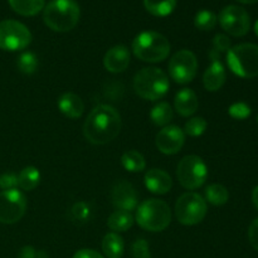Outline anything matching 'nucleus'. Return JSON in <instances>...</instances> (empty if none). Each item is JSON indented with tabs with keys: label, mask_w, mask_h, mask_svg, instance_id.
<instances>
[{
	"label": "nucleus",
	"mask_w": 258,
	"mask_h": 258,
	"mask_svg": "<svg viewBox=\"0 0 258 258\" xmlns=\"http://www.w3.org/2000/svg\"><path fill=\"white\" fill-rule=\"evenodd\" d=\"M121 130V116L110 105H98L91 111L83 125V134L88 143L105 145L111 143Z\"/></svg>",
	"instance_id": "1"
},
{
	"label": "nucleus",
	"mask_w": 258,
	"mask_h": 258,
	"mask_svg": "<svg viewBox=\"0 0 258 258\" xmlns=\"http://www.w3.org/2000/svg\"><path fill=\"white\" fill-rule=\"evenodd\" d=\"M80 5L75 0H52L43 12L45 25L54 32L72 30L80 20Z\"/></svg>",
	"instance_id": "2"
},
{
	"label": "nucleus",
	"mask_w": 258,
	"mask_h": 258,
	"mask_svg": "<svg viewBox=\"0 0 258 258\" xmlns=\"http://www.w3.org/2000/svg\"><path fill=\"white\" fill-rule=\"evenodd\" d=\"M134 90L136 95L148 101H156L168 93L170 83L164 71L156 67H146L139 71L134 77Z\"/></svg>",
	"instance_id": "3"
},
{
	"label": "nucleus",
	"mask_w": 258,
	"mask_h": 258,
	"mask_svg": "<svg viewBox=\"0 0 258 258\" xmlns=\"http://www.w3.org/2000/svg\"><path fill=\"white\" fill-rule=\"evenodd\" d=\"M135 57L143 62L159 63L166 59L170 53V43L163 34L153 30H146L135 37L133 42Z\"/></svg>",
	"instance_id": "4"
},
{
	"label": "nucleus",
	"mask_w": 258,
	"mask_h": 258,
	"mask_svg": "<svg viewBox=\"0 0 258 258\" xmlns=\"http://www.w3.org/2000/svg\"><path fill=\"white\" fill-rule=\"evenodd\" d=\"M135 221L143 229L149 232H161L171 222L170 207L160 199H148L136 208Z\"/></svg>",
	"instance_id": "5"
},
{
	"label": "nucleus",
	"mask_w": 258,
	"mask_h": 258,
	"mask_svg": "<svg viewBox=\"0 0 258 258\" xmlns=\"http://www.w3.org/2000/svg\"><path fill=\"white\" fill-rule=\"evenodd\" d=\"M227 63L234 75L242 78L258 76V45L243 43L231 48L227 53Z\"/></svg>",
	"instance_id": "6"
},
{
	"label": "nucleus",
	"mask_w": 258,
	"mask_h": 258,
	"mask_svg": "<svg viewBox=\"0 0 258 258\" xmlns=\"http://www.w3.org/2000/svg\"><path fill=\"white\" fill-rule=\"evenodd\" d=\"M207 202L201 194L188 191L178 198L175 203V217L184 226H196L207 216Z\"/></svg>",
	"instance_id": "7"
},
{
	"label": "nucleus",
	"mask_w": 258,
	"mask_h": 258,
	"mask_svg": "<svg viewBox=\"0 0 258 258\" xmlns=\"http://www.w3.org/2000/svg\"><path fill=\"white\" fill-rule=\"evenodd\" d=\"M208 169L203 159L198 155H186L179 161L176 168V178L183 188L196 190L207 180Z\"/></svg>",
	"instance_id": "8"
},
{
	"label": "nucleus",
	"mask_w": 258,
	"mask_h": 258,
	"mask_svg": "<svg viewBox=\"0 0 258 258\" xmlns=\"http://www.w3.org/2000/svg\"><path fill=\"white\" fill-rule=\"evenodd\" d=\"M32 42V33L17 20L0 22V49L15 52L27 48Z\"/></svg>",
	"instance_id": "9"
},
{
	"label": "nucleus",
	"mask_w": 258,
	"mask_h": 258,
	"mask_svg": "<svg viewBox=\"0 0 258 258\" xmlns=\"http://www.w3.org/2000/svg\"><path fill=\"white\" fill-rule=\"evenodd\" d=\"M198 72V59L189 49H181L171 57L169 62V75L179 85H186L196 78Z\"/></svg>",
	"instance_id": "10"
},
{
	"label": "nucleus",
	"mask_w": 258,
	"mask_h": 258,
	"mask_svg": "<svg viewBox=\"0 0 258 258\" xmlns=\"http://www.w3.org/2000/svg\"><path fill=\"white\" fill-rule=\"evenodd\" d=\"M27 211V199L18 189L0 193V223L13 224L19 222Z\"/></svg>",
	"instance_id": "11"
},
{
	"label": "nucleus",
	"mask_w": 258,
	"mask_h": 258,
	"mask_svg": "<svg viewBox=\"0 0 258 258\" xmlns=\"http://www.w3.org/2000/svg\"><path fill=\"white\" fill-rule=\"evenodd\" d=\"M218 19L221 27L233 37H243L251 28L248 13L238 5H228L222 9Z\"/></svg>",
	"instance_id": "12"
},
{
	"label": "nucleus",
	"mask_w": 258,
	"mask_h": 258,
	"mask_svg": "<svg viewBox=\"0 0 258 258\" xmlns=\"http://www.w3.org/2000/svg\"><path fill=\"white\" fill-rule=\"evenodd\" d=\"M185 143V134L179 126L168 125L161 128L155 139V145L165 155L178 154Z\"/></svg>",
	"instance_id": "13"
},
{
	"label": "nucleus",
	"mask_w": 258,
	"mask_h": 258,
	"mask_svg": "<svg viewBox=\"0 0 258 258\" xmlns=\"http://www.w3.org/2000/svg\"><path fill=\"white\" fill-rule=\"evenodd\" d=\"M111 201L117 211L130 212L138 208V193L127 181H118L111 191Z\"/></svg>",
	"instance_id": "14"
},
{
	"label": "nucleus",
	"mask_w": 258,
	"mask_h": 258,
	"mask_svg": "<svg viewBox=\"0 0 258 258\" xmlns=\"http://www.w3.org/2000/svg\"><path fill=\"white\" fill-rule=\"evenodd\" d=\"M130 50L126 45L118 44L110 48L103 57V66L111 73H121L130 64Z\"/></svg>",
	"instance_id": "15"
},
{
	"label": "nucleus",
	"mask_w": 258,
	"mask_h": 258,
	"mask_svg": "<svg viewBox=\"0 0 258 258\" xmlns=\"http://www.w3.org/2000/svg\"><path fill=\"white\" fill-rule=\"evenodd\" d=\"M144 181H145V186L151 193L159 194V196L169 193L173 186L171 176L161 169H150L146 171Z\"/></svg>",
	"instance_id": "16"
},
{
	"label": "nucleus",
	"mask_w": 258,
	"mask_h": 258,
	"mask_svg": "<svg viewBox=\"0 0 258 258\" xmlns=\"http://www.w3.org/2000/svg\"><path fill=\"white\" fill-rule=\"evenodd\" d=\"M175 111L183 117H189L194 115L199 107V100L196 92L190 88H183L175 95L174 100Z\"/></svg>",
	"instance_id": "17"
},
{
	"label": "nucleus",
	"mask_w": 258,
	"mask_h": 258,
	"mask_svg": "<svg viewBox=\"0 0 258 258\" xmlns=\"http://www.w3.org/2000/svg\"><path fill=\"white\" fill-rule=\"evenodd\" d=\"M226 82V70L221 60H212L203 75V85L209 92H217Z\"/></svg>",
	"instance_id": "18"
},
{
	"label": "nucleus",
	"mask_w": 258,
	"mask_h": 258,
	"mask_svg": "<svg viewBox=\"0 0 258 258\" xmlns=\"http://www.w3.org/2000/svg\"><path fill=\"white\" fill-rule=\"evenodd\" d=\"M58 108L68 118H80L85 111V103L76 93L66 92L58 100Z\"/></svg>",
	"instance_id": "19"
},
{
	"label": "nucleus",
	"mask_w": 258,
	"mask_h": 258,
	"mask_svg": "<svg viewBox=\"0 0 258 258\" xmlns=\"http://www.w3.org/2000/svg\"><path fill=\"white\" fill-rule=\"evenodd\" d=\"M102 251L107 258H121L125 251L123 239L118 233L110 232L102 239Z\"/></svg>",
	"instance_id": "20"
},
{
	"label": "nucleus",
	"mask_w": 258,
	"mask_h": 258,
	"mask_svg": "<svg viewBox=\"0 0 258 258\" xmlns=\"http://www.w3.org/2000/svg\"><path fill=\"white\" fill-rule=\"evenodd\" d=\"M135 222V217L130 212L125 211H115L107 219V226L111 231L115 233L126 232L133 227Z\"/></svg>",
	"instance_id": "21"
},
{
	"label": "nucleus",
	"mask_w": 258,
	"mask_h": 258,
	"mask_svg": "<svg viewBox=\"0 0 258 258\" xmlns=\"http://www.w3.org/2000/svg\"><path fill=\"white\" fill-rule=\"evenodd\" d=\"M45 0H9L12 9L23 17L37 15L44 8Z\"/></svg>",
	"instance_id": "22"
},
{
	"label": "nucleus",
	"mask_w": 258,
	"mask_h": 258,
	"mask_svg": "<svg viewBox=\"0 0 258 258\" xmlns=\"http://www.w3.org/2000/svg\"><path fill=\"white\" fill-rule=\"evenodd\" d=\"M40 183V173L35 166H27L18 174V186L25 191L34 190Z\"/></svg>",
	"instance_id": "23"
},
{
	"label": "nucleus",
	"mask_w": 258,
	"mask_h": 258,
	"mask_svg": "<svg viewBox=\"0 0 258 258\" xmlns=\"http://www.w3.org/2000/svg\"><path fill=\"white\" fill-rule=\"evenodd\" d=\"M173 108H171L170 103L168 102H159L158 105L154 106L150 111V118L156 126L160 127H165L170 123L173 120Z\"/></svg>",
	"instance_id": "24"
},
{
	"label": "nucleus",
	"mask_w": 258,
	"mask_h": 258,
	"mask_svg": "<svg viewBox=\"0 0 258 258\" xmlns=\"http://www.w3.org/2000/svg\"><path fill=\"white\" fill-rule=\"evenodd\" d=\"M121 164L130 173H140V171L145 170L146 166L144 155L136 150H128L123 153L121 156Z\"/></svg>",
	"instance_id": "25"
},
{
	"label": "nucleus",
	"mask_w": 258,
	"mask_h": 258,
	"mask_svg": "<svg viewBox=\"0 0 258 258\" xmlns=\"http://www.w3.org/2000/svg\"><path fill=\"white\" fill-rule=\"evenodd\" d=\"M144 5L154 17H168L175 9L176 0H144Z\"/></svg>",
	"instance_id": "26"
},
{
	"label": "nucleus",
	"mask_w": 258,
	"mask_h": 258,
	"mask_svg": "<svg viewBox=\"0 0 258 258\" xmlns=\"http://www.w3.org/2000/svg\"><path fill=\"white\" fill-rule=\"evenodd\" d=\"M229 193L227 188L222 184H212L206 189V202L213 206H223L228 202Z\"/></svg>",
	"instance_id": "27"
},
{
	"label": "nucleus",
	"mask_w": 258,
	"mask_h": 258,
	"mask_svg": "<svg viewBox=\"0 0 258 258\" xmlns=\"http://www.w3.org/2000/svg\"><path fill=\"white\" fill-rule=\"evenodd\" d=\"M231 49V39L226 34H217L212 43V49L209 50V58L212 60H221L223 53H228Z\"/></svg>",
	"instance_id": "28"
},
{
	"label": "nucleus",
	"mask_w": 258,
	"mask_h": 258,
	"mask_svg": "<svg viewBox=\"0 0 258 258\" xmlns=\"http://www.w3.org/2000/svg\"><path fill=\"white\" fill-rule=\"evenodd\" d=\"M217 20H218V18L213 12L201 10V12L197 13L196 18H194V24L199 30L208 32V30L214 29V27L217 25Z\"/></svg>",
	"instance_id": "29"
},
{
	"label": "nucleus",
	"mask_w": 258,
	"mask_h": 258,
	"mask_svg": "<svg viewBox=\"0 0 258 258\" xmlns=\"http://www.w3.org/2000/svg\"><path fill=\"white\" fill-rule=\"evenodd\" d=\"M91 209L86 202H76L70 209V218L71 221L77 224H82L90 219Z\"/></svg>",
	"instance_id": "30"
},
{
	"label": "nucleus",
	"mask_w": 258,
	"mask_h": 258,
	"mask_svg": "<svg viewBox=\"0 0 258 258\" xmlns=\"http://www.w3.org/2000/svg\"><path fill=\"white\" fill-rule=\"evenodd\" d=\"M18 70L24 75H33L37 71L38 58L33 52H24L18 58Z\"/></svg>",
	"instance_id": "31"
},
{
	"label": "nucleus",
	"mask_w": 258,
	"mask_h": 258,
	"mask_svg": "<svg viewBox=\"0 0 258 258\" xmlns=\"http://www.w3.org/2000/svg\"><path fill=\"white\" fill-rule=\"evenodd\" d=\"M207 123L206 118L203 117H193L185 123V127H184V134L185 135L191 136V138H198L202 136L207 130Z\"/></svg>",
	"instance_id": "32"
},
{
	"label": "nucleus",
	"mask_w": 258,
	"mask_h": 258,
	"mask_svg": "<svg viewBox=\"0 0 258 258\" xmlns=\"http://www.w3.org/2000/svg\"><path fill=\"white\" fill-rule=\"evenodd\" d=\"M228 113L236 120H244L251 115V107L244 102H236L229 106Z\"/></svg>",
	"instance_id": "33"
},
{
	"label": "nucleus",
	"mask_w": 258,
	"mask_h": 258,
	"mask_svg": "<svg viewBox=\"0 0 258 258\" xmlns=\"http://www.w3.org/2000/svg\"><path fill=\"white\" fill-rule=\"evenodd\" d=\"M131 254L134 258H151L150 248L146 239H136L131 246Z\"/></svg>",
	"instance_id": "34"
},
{
	"label": "nucleus",
	"mask_w": 258,
	"mask_h": 258,
	"mask_svg": "<svg viewBox=\"0 0 258 258\" xmlns=\"http://www.w3.org/2000/svg\"><path fill=\"white\" fill-rule=\"evenodd\" d=\"M0 188L3 190H10V189L18 188V175L17 174L8 171L0 175Z\"/></svg>",
	"instance_id": "35"
},
{
	"label": "nucleus",
	"mask_w": 258,
	"mask_h": 258,
	"mask_svg": "<svg viewBox=\"0 0 258 258\" xmlns=\"http://www.w3.org/2000/svg\"><path fill=\"white\" fill-rule=\"evenodd\" d=\"M248 239L251 246L258 251V218L254 219L248 228Z\"/></svg>",
	"instance_id": "36"
},
{
	"label": "nucleus",
	"mask_w": 258,
	"mask_h": 258,
	"mask_svg": "<svg viewBox=\"0 0 258 258\" xmlns=\"http://www.w3.org/2000/svg\"><path fill=\"white\" fill-rule=\"evenodd\" d=\"M73 258H105V257H103L100 252L95 251V249L83 248L76 252V253L73 254Z\"/></svg>",
	"instance_id": "37"
},
{
	"label": "nucleus",
	"mask_w": 258,
	"mask_h": 258,
	"mask_svg": "<svg viewBox=\"0 0 258 258\" xmlns=\"http://www.w3.org/2000/svg\"><path fill=\"white\" fill-rule=\"evenodd\" d=\"M37 257V251L32 246H24L18 252V258H35Z\"/></svg>",
	"instance_id": "38"
},
{
	"label": "nucleus",
	"mask_w": 258,
	"mask_h": 258,
	"mask_svg": "<svg viewBox=\"0 0 258 258\" xmlns=\"http://www.w3.org/2000/svg\"><path fill=\"white\" fill-rule=\"evenodd\" d=\"M252 202H253V204L258 209V185L253 189V191H252Z\"/></svg>",
	"instance_id": "39"
},
{
	"label": "nucleus",
	"mask_w": 258,
	"mask_h": 258,
	"mask_svg": "<svg viewBox=\"0 0 258 258\" xmlns=\"http://www.w3.org/2000/svg\"><path fill=\"white\" fill-rule=\"evenodd\" d=\"M35 258H48V254L45 251H38L37 252V257Z\"/></svg>",
	"instance_id": "40"
},
{
	"label": "nucleus",
	"mask_w": 258,
	"mask_h": 258,
	"mask_svg": "<svg viewBox=\"0 0 258 258\" xmlns=\"http://www.w3.org/2000/svg\"><path fill=\"white\" fill-rule=\"evenodd\" d=\"M237 2L242 3V4H254V3H258V0H237Z\"/></svg>",
	"instance_id": "41"
},
{
	"label": "nucleus",
	"mask_w": 258,
	"mask_h": 258,
	"mask_svg": "<svg viewBox=\"0 0 258 258\" xmlns=\"http://www.w3.org/2000/svg\"><path fill=\"white\" fill-rule=\"evenodd\" d=\"M254 32H256V34L258 35V20L256 22V24H254Z\"/></svg>",
	"instance_id": "42"
},
{
	"label": "nucleus",
	"mask_w": 258,
	"mask_h": 258,
	"mask_svg": "<svg viewBox=\"0 0 258 258\" xmlns=\"http://www.w3.org/2000/svg\"><path fill=\"white\" fill-rule=\"evenodd\" d=\"M257 121H258V116H257Z\"/></svg>",
	"instance_id": "43"
}]
</instances>
